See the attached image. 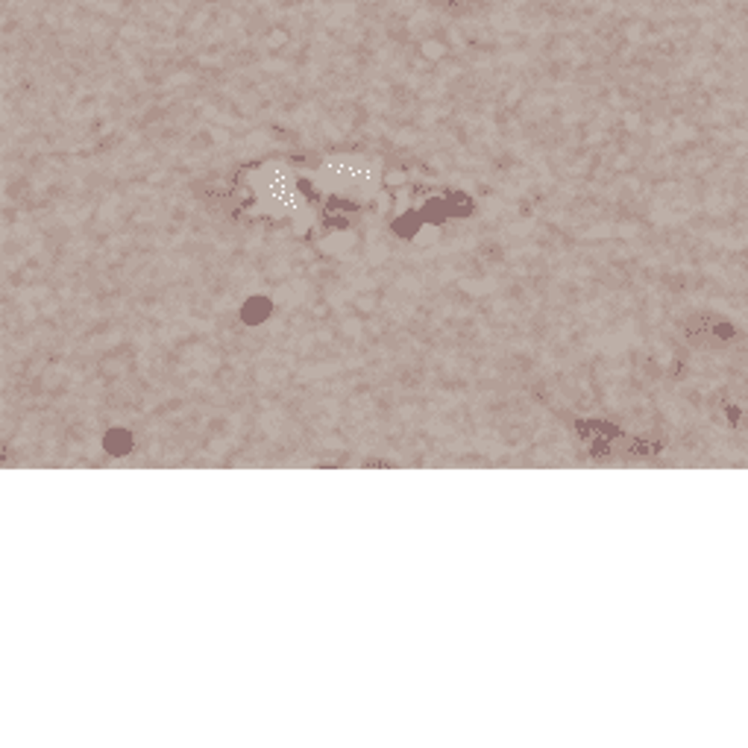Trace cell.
<instances>
[{
    "mask_svg": "<svg viewBox=\"0 0 748 748\" xmlns=\"http://www.w3.org/2000/svg\"><path fill=\"white\" fill-rule=\"evenodd\" d=\"M722 417L728 420L731 426H748V387L740 390V394L722 399Z\"/></svg>",
    "mask_w": 748,
    "mask_h": 748,
    "instance_id": "obj_1",
    "label": "cell"
}]
</instances>
